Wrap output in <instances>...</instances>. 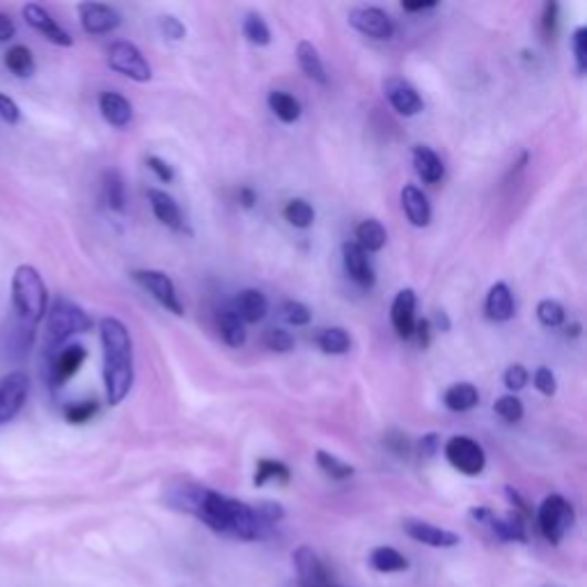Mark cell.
Instances as JSON below:
<instances>
[{"instance_id": "6da1fadb", "label": "cell", "mask_w": 587, "mask_h": 587, "mask_svg": "<svg viewBox=\"0 0 587 587\" xmlns=\"http://www.w3.org/2000/svg\"><path fill=\"white\" fill-rule=\"evenodd\" d=\"M173 507L200 518L205 526L216 533L233 535L246 542L267 535V526L257 518L250 505L227 498L205 486H182L171 496Z\"/></svg>"}, {"instance_id": "7a4b0ae2", "label": "cell", "mask_w": 587, "mask_h": 587, "mask_svg": "<svg viewBox=\"0 0 587 587\" xmlns=\"http://www.w3.org/2000/svg\"><path fill=\"white\" fill-rule=\"evenodd\" d=\"M100 338L104 349V385L106 402L117 406L126 400L134 385V342L132 333L117 317L100 321Z\"/></svg>"}, {"instance_id": "3957f363", "label": "cell", "mask_w": 587, "mask_h": 587, "mask_svg": "<svg viewBox=\"0 0 587 587\" xmlns=\"http://www.w3.org/2000/svg\"><path fill=\"white\" fill-rule=\"evenodd\" d=\"M12 306H14L17 317L21 319L23 326H28V329H35V326L47 317L49 289H47L42 274L35 267L21 265L14 269Z\"/></svg>"}, {"instance_id": "277c9868", "label": "cell", "mask_w": 587, "mask_h": 587, "mask_svg": "<svg viewBox=\"0 0 587 587\" xmlns=\"http://www.w3.org/2000/svg\"><path fill=\"white\" fill-rule=\"evenodd\" d=\"M92 329V319L83 308L68 299H58L47 312V342L51 349L62 347L70 338L87 333Z\"/></svg>"}, {"instance_id": "5b68a950", "label": "cell", "mask_w": 587, "mask_h": 587, "mask_svg": "<svg viewBox=\"0 0 587 587\" xmlns=\"http://www.w3.org/2000/svg\"><path fill=\"white\" fill-rule=\"evenodd\" d=\"M539 533L548 544H560L569 528L574 526V507L567 498L553 494L546 496L537 512Z\"/></svg>"}, {"instance_id": "8992f818", "label": "cell", "mask_w": 587, "mask_h": 587, "mask_svg": "<svg viewBox=\"0 0 587 587\" xmlns=\"http://www.w3.org/2000/svg\"><path fill=\"white\" fill-rule=\"evenodd\" d=\"M445 460L462 475L477 477L486 466L484 447L471 436H452L445 443Z\"/></svg>"}, {"instance_id": "52a82bcc", "label": "cell", "mask_w": 587, "mask_h": 587, "mask_svg": "<svg viewBox=\"0 0 587 587\" xmlns=\"http://www.w3.org/2000/svg\"><path fill=\"white\" fill-rule=\"evenodd\" d=\"M109 68L136 83H147L152 79L150 62L132 42H115L109 49Z\"/></svg>"}, {"instance_id": "ba28073f", "label": "cell", "mask_w": 587, "mask_h": 587, "mask_svg": "<svg viewBox=\"0 0 587 587\" xmlns=\"http://www.w3.org/2000/svg\"><path fill=\"white\" fill-rule=\"evenodd\" d=\"M471 516L477 521V524H486L503 542H521V544L528 542L524 514H518V512L494 514L488 507H473Z\"/></svg>"}, {"instance_id": "9c48e42d", "label": "cell", "mask_w": 587, "mask_h": 587, "mask_svg": "<svg viewBox=\"0 0 587 587\" xmlns=\"http://www.w3.org/2000/svg\"><path fill=\"white\" fill-rule=\"evenodd\" d=\"M132 278L145 289L150 291L152 297L166 308L168 312L182 317L184 315V306L179 301V294L175 289V282L171 280L168 274H163V271H154V269H138L132 274Z\"/></svg>"}, {"instance_id": "30bf717a", "label": "cell", "mask_w": 587, "mask_h": 587, "mask_svg": "<svg viewBox=\"0 0 587 587\" xmlns=\"http://www.w3.org/2000/svg\"><path fill=\"white\" fill-rule=\"evenodd\" d=\"M28 390L30 381L28 374L21 370L0 379V428L8 425V422H12L21 413L28 400Z\"/></svg>"}, {"instance_id": "8fae6325", "label": "cell", "mask_w": 587, "mask_h": 587, "mask_svg": "<svg viewBox=\"0 0 587 587\" xmlns=\"http://www.w3.org/2000/svg\"><path fill=\"white\" fill-rule=\"evenodd\" d=\"M347 19H349V25L353 30H358L365 38L379 40V42H388L395 32L393 21H390V17L381 8H368V6L353 8Z\"/></svg>"}, {"instance_id": "7c38bea8", "label": "cell", "mask_w": 587, "mask_h": 587, "mask_svg": "<svg viewBox=\"0 0 587 587\" xmlns=\"http://www.w3.org/2000/svg\"><path fill=\"white\" fill-rule=\"evenodd\" d=\"M294 567L299 574V585L301 587H331V569L326 567V563L317 556V550L310 546H299L294 550Z\"/></svg>"}, {"instance_id": "4fadbf2b", "label": "cell", "mask_w": 587, "mask_h": 587, "mask_svg": "<svg viewBox=\"0 0 587 587\" xmlns=\"http://www.w3.org/2000/svg\"><path fill=\"white\" fill-rule=\"evenodd\" d=\"M383 94H385V100L390 102V106H393L404 117H413L422 109H425V102H422V96L418 94V90L406 79L388 76L383 81Z\"/></svg>"}, {"instance_id": "5bb4252c", "label": "cell", "mask_w": 587, "mask_h": 587, "mask_svg": "<svg viewBox=\"0 0 587 587\" xmlns=\"http://www.w3.org/2000/svg\"><path fill=\"white\" fill-rule=\"evenodd\" d=\"M23 19L28 21V25L35 28L40 35L44 40H49L51 44H55V47H72L74 44V40L70 38V32L64 30L42 6H38V3L23 6Z\"/></svg>"}, {"instance_id": "9a60e30c", "label": "cell", "mask_w": 587, "mask_h": 587, "mask_svg": "<svg viewBox=\"0 0 587 587\" xmlns=\"http://www.w3.org/2000/svg\"><path fill=\"white\" fill-rule=\"evenodd\" d=\"M404 533L413 542L432 546V548H452V546H456V544L462 542L456 533L439 528V526L428 524V521H420V518H406L404 521Z\"/></svg>"}, {"instance_id": "2e32d148", "label": "cell", "mask_w": 587, "mask_h": 587, "mask_svg": "<svg viewBox=\"0 0 587 587\" xmlns=\"http://www.w3.org/2000/svg\"><path fill=\"white\" fill-rule=\"evenodd\" d=\"M79 17L87 35H106V32H113L122 23V17L117 14V10L104 3L79 6Z\"/></svg>"}, {"instance_id": "e0dca14e", "label": "cell", "mask_w": 587, "mask_h": 587, "mask_svg": "<svg viewBox=\"0 0 587 587\" xmlns=\"http://www.w3.org/2000/svg\"><path fill=\"white\" fill-rule=\"evenodd\" d=\"M415 291L406 287L398 291L393 306H390V321L402 340H409L415 333Z\"/></svg>"}, {"instance_id": "ac0fdd59", "label": "cell", "mask_w": 587, "mask_h": 587, "mask_svg": "<svg viewBox=\"0 0 587 587\" xmlns=\"http://www.w3.org/2000/svg\"><path fill=\"white\" fill-rule=\"evenodd\" d=\"M87 351L83 344H68L62 347L55 356H53V363H51V383L53 385H62L68 383L85 363Z\"/></svg>"}, {"instance_id": "d6986e66", "label": "cell", "mask_w": 587, "mask_h": 587, "mask_svg": "<svg viewBox=\"0 0 587 587\" xmlns=\"http://www.w3.org/2000/svg\"><path fill=\"white\" fill-rule=\"evenodd\" d=\"M342 257H344V269L353 282H358L365 289L374 287L377 276H374V269L370 265V257L365 250H361L353 241H349L342 246Z\"/></svg>"}, {"instance_id": "ffe728a7", "label": "cell", "mask_w": 587, "mask_h": 587, "mask_svg": "<svg viewBox=\"0 0 587 587\" xmlns=\"http://www.w3.org/2000/svg\"><path fill=\"white\" fill-rule=\"evenodd\" d=\"M147 203L156 216L158 223H163L171 230L182 233L184 230V220H182V212L175 203L173 195H168L166 190H158V188H150L147 190Z\"/></svg>"}, {"instance_id": "44dd1931", "label": "cell", "mask_w": 587, "mask_h": 587, "mask_svg": "<svg viewBox=\"0 0 587 587\" xmlns=\"http://www.w3.org/2000/svg\"><path fill=\"white\" fill-rule=\"evenodd\" d=\"M402 209L409 223L415 227H428L432 223V205L428 200V195L413 184H406L402 188Z\"/></svg>"}, {"instance_id": "7402d4cb", "label": "cell", "mask_w": 587, "mask_h": 587, "mask_svg": "<svg viewBox=\"0 0 587 587\" xmlns=\"http://www.w3.org/2000/svg\"><path fill=\"white\" fill-rule=\"evenodd\" d=\"M100 111L104 120L115 128H124L134 120L132 104H128V100H124V96L117 92H104L100 96Z\"/></svg>"}, {"instance_id": "603a6c76", "label": "cell", "mask_w": 587, "mask_h": 587, "mask_svg": "<svg viewBox=\"0 0 587 587\" xmlns=\"http://www.w3.org/2000/svg\"><path fill=\"white\" fill-rule=\"evenodd\" d=\"M235 312L244 323H257L267 317L269 301L259 289H244L235 301Z\"/></svg>"}, {"instance_id": "cb8c5ba5", "label": "cell", "mask_w": 587, "mask_h": 587, "mask_svg": "<svg viewBox=\"0 0 587 587\" xmlns=\"http://www.w3.org/2000/svg\"><path fill=\"white\" fill-rule=\"evenodd\" d=\"M413 166H415V173L418 177L425 182V184H439L445 175V168H443V161L439 158V154L428 147V145H418L413 150Z\"/></svg>"}, {"instance_id": "d4e9b609", "label": "cell", "mask_w": 587, "mask_h": 587, "mask_svg": "<svg viewBox=\"0 0 587 587\" xmlns=\"http://www.w3.org/2000/svg\"><path fill=\"white\" fill-rule=\"evenodd\" d=\"M486 317L494 321H509L514 317V297L505 282H496L486 294Z\"/></svg>"}, {"instance_id": "484cf974", "label": "cell", "mask_w": 587, "mask_h": 587, "mask_svg": "<svg viewBox=\"0 0 587 587\" xmlns=\"http://www.w3.org/2000/svg\"><path fill=\"white\" fill-rule=\"evenodd\" d=\"M443 404L454 413H464V411H471L480 404V393L473 383H466V381L454 383L445 390Z\"/></svg>"}, {"instance_id": "4316f807", "label": "cell", "mask_w": 587, "mask_h": 587, "mask_svg": "<svg viewBox=\"0 0 587 587\" xmlns=\"http://www.w3.org/2000/svg\"><path fill=\"white\" fill-rule=\"evenodd\" d=\"M356 239L358 241H353V244L361 250L379 253L385 246V241H388V233H385V227L381 225V220L368 218V220H363L361 225L356 227Z\"/></svg>"}, {"instance_id": "83f0119b", "label": "cell", "mask_w": 587, "mask_h": 587, "mask_svg": "<svg viewBox=\"0 0 587 587\" xmlns=\"http://www.w3.org/2000/svg\"><path fill=\"white\" fill-rule=\"evenodd\" d=\"M370 567L379 574H400L409 569V560L393 546H377L370 553Z\"/></svg>"}, {"instance_id": "f1b7e54d", "label": "cell", "mask_w": 587, "mask_h": 587, "mask_svg": "<svg viewBox=\"0 0 587 587\" xmlns=\"http://www.w3.org/2000/svg\"><path fill=\"white\" fill-rule=\"evenodd\" d=\"M297 58H299V68L308 79H312L319 85L329 83V74H326V68L321 62V55L312 42H301L297 47Z\"/></svg>"}, {"instance_id": "f546056e", "label": "cell", "mask_w": 587, "mask_h": 587, "mask_svg": "<svg viewBox=\"0 0 587 587\" xmlns=\"http://www.w3.org/2000/svg\"><path fill=\"white\" fill-rule=\"evenodd\" d=\"M269 109L285 124H294L301 117V102L294 94L282 92V90H274L269 94Z\"/></svg>"}, {"instance_id": "4dcf8cb0", "label": "cell", "mask_w": 587, "mask_h": 587, "mask_svg": "<svg viewBox=\"0 0 587 587\" xmlns=\"http://www.w3.org/2000/svg\"><path fill=\"white\" fill-rule=\"evenodd\" d=\"M218 329H220V336H223L225 344H230L235 349L246 344V338H248L246 323L239 319V315L235 310L218 312Z\"/></svg>"}, {"instance_id": "1f68e13d", "label": "cell", "mask_w": 587, "mask_h": 587, "mask_svg": "<svg viewBox=\"0 0 587 587\" xmlns=\"http://www.w3.org/2000/svg\"><path fill=\"white\" fill-rule=\"evenodd\" d=\"M6 68L17 76V79H28L35 74L38 64L35 58H32V51L23 44H14L10 47V51L6 53Z\"/></svg>"}, {"instance_id": "d6a6232c", "label": "cell", "mask_w": 587, "mask_h": 587, "mask_svg": "<svg viewBox=\"0 0 587 587\" xmlns=\"http://www.w3.org/2000/svg\"><path fill=\"white\" fill-rule=\"evenodd\" d=\"M317 344L323 353H331V356H342L347 351H351V336L340 329V326H331V329H321L317 333Z\"/></svg>"}, {"instance_id": "836d02e7", "label": "cell", "mask_w": 587, "mask_h": 587, "mask_svg": "<svg viewBox=\"0 0 587 587\" xmlns=\"http://www.w3.org/2000/svg\"><path fill=\"white\" fill-rule=\"evenodd\" d=\"M104 198L113 212H124L126 207V186L120 171H106L104 175Z\"/></svg>"}, {"instance_id": "e575fe53", "label": "cell", "mask_w": 587, "mask_h": 587, "mask_svg": "<svg viewBox=\"0 0 587 587\" xmlns=\"http://www.w3.org/2000/svg\"><path fill=\"white\" fill-rule=\"evenodd\" d=\"M291 477L289 468L282 462L276 460H259L257 468H255V486H265L269 482H278V484H287Z\"/></svg>"}, {"instance_id": "d590c367", "label": "cell", "mask_w": 587, "mask_h": 587, "mask_svg": "<svg viewBox=\"0 0 587 587\" xmlns=\"http://www.w3.org/2000/svg\"><path fill=\"white\" fill-rule=\"evenodd\" d=\"M282 216L289 225L299 227V230H308V227L315 223V209L310 203L301 200V198H294L285 205L282 209Z\"/></svg>"}, {"instance_id": "8d00e7d4", "label": "cell", "mask_w": 587, "mask_h": 587, "mask_svg": "<svg viewBox=\"0 0 587 587\" xmlns=\"http://www.w3.org/2000/svg\"><path fill=\"white\" fill-rule=\"evenodd\" d=\"M244 35L255 47H269L271 44V30L267 21L257 12H248L244 19Z\"/></svg>"}, {"instance_id": "74e56055", "label": "cell", "mask_w": 587, "mask_h": 587, "mask_svg": "<svg viewBox=\"0 0 587 587\" xmlns=\"http://www.w3.org/2000/svg\"><path fill=\"white\" fill-rule=\"evenodd\" d=\"M317 464L331 480H349L356 473L351 464H344L342 460H338L336 454L326 452V450H317Z\"/></svg>"}, {"instance_id": "f35d334b", "label": "cell", "mask_w": 587, "mask_h": 587, "mask_svg": "<svg viewBox=\"0 0 587 587\" xmlns=\"http://www.w3.org/2000/svg\"><path fill=\"white\" fill-rule=\"evenodd\" d=\"M537 319L546 326V329H558V326L565 323L567 312H565V308L558 301L544 299V301L537 303Z\"/></svg>"}, {"instance_id": "ab89813d", "label": "cell", "mask_w": 587, "mask_h": 587, "mask_svg": "<svg viewBox=\"0 0 587 587\" xmlns=\"http://www.w3.org/2000/svg\"><path fill=\"white\" fill-rule=\"evenodd\" d=\"M280 315L289 326H308L312 319V310L301 301H285Z\"/></svg>"}, {"instance_id": "60d3db41", "label": "cell", "mask_w": 587, "mask_h": 587, "mask_svg": "<svg viewBox=\"0 0 587 587\" xmlns=\"http://www.w3.org/2000/svg\"><path fill=\"white\" fill-rule=\"evenodd\" d=\"M96 411H100V404L96 402H74L64 409V418H68L70 425H85V422L96 415Z\"/></svg>"}, {"instance_id": "b9f144b4", "label": "cell", "mask_w": 587, "mask_h": 587, "mask_svg": "<svg viewBox=\"0 0 587 587\" xmlns=\"http://www.w3.org/2000/svg\"><path fill=\"white\" fill-rule=\"evenodd\" d=\"M265 344L276 353H287L294 349V336L280 329V326H271V329L265 331Z\"/></svg>"}, {"instance_id": "7bdbcfd3", "label": "cell", "mask_w": 587, "mask_h": 587, "mask_svg": "<svg viewBox=\"0 0 587 587\" xmlns=\"http://www.w3.org/2000/svg\"><path fill=\"white\" fill-rule=\"evenodd\" d=\"M494 411H496L505 422H512V425H514V422H518L521 418H524V404H521V400L514 398V395H503V398H498L496 404H494Z\"/></svg>"}, {"instance_id": "ee69618b", "label": "cell", "mask_w": 587, "mask_h": 587, "mask_svg": "<svg viewBox=\"0 0 587 587\" xmlns=\"http://www.w3.org/2000/svg\"><path fill=\"white\" fill-rule=\"evenodd\" d=\"M571 49L576 58V72L585 74L587 70V28L578 25L571 35Z\"/></svg>"}, {"instance_id": "f6af8a7d", "label": "cell", "mask_w": 587, "mask_h": 587, "mask_svg": "<svg viewBox=\"0 0 587 587\" xmlns=\"http://www.w3.org/2000/svg\"><path fill=\"white\" fill-rule=\"evenodd\" d=\"M253 512L257 514V518L262 521V524L269 528L274 524H280V521L285 518V507L280 503H274V501H262V503H257L253 507Z\"/></svg>"}, {"instance_id": "bcb514c9", "label": "cell", "mask_w": 587, "mask_h": 587, "mask_svg": "<svg viewBox=\"0 0 587 587\" xmlns=\"http://www.w3.org/2000/svg\"><path fill=\"white\" fill-rule=\"evenodd\" d=\"M528 379H531L528 370L524 365H518V363L516 365H509L507 372L503 374L505 388L512 390V393H518V390H524L528 385Z\"/></svg>"}, {"instance_id": "7dc6e473", "label": "cell", "mask_w": 587, "mask_h": 587, "mask_svg": "<svg viewBox=\"0 0 587 587\" xmlns=\"http://www.w3.org/2000/svg\"><path fill=\"white\" fill-rule=\"evenodd\" d=\"M533 381H535V388L539 390L542 395H546V398L556 395V390H558V379H556V374L550 372V368H537Z\"/></svg>"}, {"instance_id": "c3c4849f", "label": "cell", "mask_w": 587, "mask_h": 587, "mask_svg": "<svg viewBox=\"0 0 587 587\" xmlns=\"http://www.w3.org/2000/svg\"><path fill=\"white\" fill-rule=\"evenodd\" d=\"M0 120H3L6 124H10V126H14V124L21 122V109H19V104L12 100L10 94H6V92H0Z\"/></svg>"}, {"instance_id": "681fc988", "label": "cell", "mask_w": 587, "mask_h": 587, "mask_svg": "<svg viewBox=\"0 0 587 587\" xmlns=\"http://www.w3.org/2000/svg\"><path fill=\"white\" fill-rule=\"evenodd\" d=\"M161 30H163V35H166L168 40H175V42L186 38V25L173 14L161 17Z\"/></svg>"}, {"instance_id": "f907efd6", "label": "cell", "mask_w": 587, "mask_h": 587, "mask_svg": "<svg viewBox=\"0 0 587 587\" xmlns=\"http://www.w3.org/2000/svg\"><path fill=\"white\" fill-rule=\"evenodd\" d=\"M147 168L163 182V184H171L175 179V171L171 163H166L158 156H147Z\"/></svg>"}, {"instance_id": "816d5d0a", "label": "cell", "mask_w": 587, "mask_h": 587, "mask_svg": "<svg viewBox=\"0 0 587 587\" xmlns=\"http://www.w3.org/2000/svg\"><path fill=\"white\" fill-rule=\"evenodd\" d=\"M542 25H544L546 35H553V32H556V25H558V6L556 3H546Z\"/></svg>"}, {"instance_id": "f5cc1de1", "label": "cell", "mask_w": 587, "mask_h": 587, "mask_svg": "<svg viewBox=\"0 0 587 587\" xmlns=\"http://www.w3.org/2000/svg\"><path fill=\"white\" fill-rule=\"evenodd\" d=\"M413 336H418L422 349H428L430 342H432V321H430V319L415 321V333H413Z\"/></svg>"}, {"instance_id": "db71d44e", "label": "cell", "mask_w": 587, "mask_h": 587, "mask_svg": "<svg viewBox=\"0 0 587 587\" xmlns=\"http://www.w3.org/2000/svg\"><path fill=\"white\" fill-rule=\"evenodd\" d=\"M439 434H428V436H422L420 439V454L422 456H425V460H430V456H434L436 454V450H439Z\"/></svg>"}, {"instance_id": "11a10c76", "label": "cell", "mask_w": 587, "mask_h": 587, "mask_svg": "<svg viewBox=\"0 0 587 587\" xmlns=\"http://www.w3.org/2000/svg\"><path fill=\"white\" fill-rule=\"evenodd\" d=\"M14 35H17L14 21L8 14L0 12V42H10Z\"/></svg>"}, {"instance_id": "9f6ffc18", "label": "cell", "mask_w": 587, "mask_h": 587, "mask_svg": "<svg viewBox=\"0 0 587 587\" xmlns=\"http://www.w3.org/2000/svg\"><path fill=\"white\" fill-rule=\"evenodd\" d=\"M239 205L244 209H253L257 205V193L250 186H241L239 188Z\"/></svg>"}, {"instance_id": "6f0895ef", "label": "cell", "mask_w": 587, "mask_h": 587, "mask_svg": "<svg viewBox=\"0 0 587 587\" xmlns=\"http://www.w3.org/2000/svg\"><path fill=\"white\" fill-rule=\"evenodd\" d=\"M434 8H436L434 0H430V3H402L404 12H425V10H434Z\"/></svg>"}, {"instance_id": "680465c9", "label": "cell", "mask_w": 587, "mask_h": 587, "mask_svg": "<svg viewBox=\"0 0 587 587\" xmlns=\"http://www.w3.org/2000/svg\"><path fill=\"white\" fill-rule=\"evenodd\" d=\"M434 323H436V331H443V333H447V331H450V319H447V315H445L443 310H439V312H436V317H434Z\"/></svg>"}, {"instance_id": "91938a15", "label": "cell", "mask_w": 587, "mask_h": 587, "mask_svg": "<svg viewBox=\"0 0 587 587\" xmlns=\"http://www.w3.org/2000/svg\"><path fill=\"white\" fill-rule=\"evenodd\" d=\"M567 336H571V338H576V336H580V323H574V326H567Z\"/></svg>"}, {"instance_id": "94428289", "label": "cell", "mask_w": 587, "mask_h": 587, "mask_svg": "<svg viewBox=\"0 0 587 587\" xmlns=\"http://www.w3.org/2000/svg\"><path fill=\"white\" fill-rule=\"evenodd\" d=\"M299 587H301V585H299ZM331 587H338V585H331Z\"/></svg>"}]
</instances>
